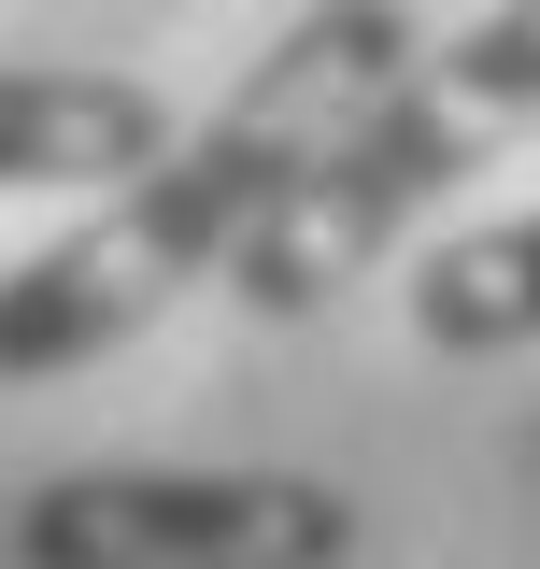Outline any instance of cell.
Returning <instances> with one entry per match:
<instances>
[{"mask_svg":"<svg viewBox=\"0 0 540 569\" xmlns=\"http://www.w3.org/2000/svg\"><path fill=\"white\" fill-rule=\"evenodd\" d=\"M412 58H427V14H412V0H299L200 129H171L157 171L100 186L58 242H29V257L0 271V385L100 370V356L142 342L186 284H228L242 242L284 213V186H299Z\"/></svg>","mask_w":540,"mask_h":569,"instance_id":"1","label":"cell"},{"mask_svg":"<svg viewBox=\"0 0 540 569\" xmlns=\"http://www.w3.org/2000/svg\"><path fill=\"white\" fill-rule=\"evenodd\" d=\"M512 142H540V0H483L470 29H427V58L284 186V213L242 242L228 299L270 313V328L284 313H328L370 257H399L412 213H441Z\"/></svg>","mask_w":540,"mask_h":569,"instance_id":"2","label":"cell"},{"mask_svg":"<svg viewBox=\"0 0 540 569\" xmlns=\"http://www.w3.org/2000/svg\"><path fill=\"white\" fill-rule=\"evenodd\" d=\"M370 512L328 470H58L14 498V569H356Z\"/></svg>","mask_w":540,"mask_h":569,"instance_id":"3","label":"cell"},{"mask_svg":"<svg viewBox=\"0 0 540 569\" xmlns=\"http://www.w3.org/2000/svg\"><path fill=\"white\" fill-rule=\"evenodd\" d=\"M171 157V100L142 71H71V58H0V186H129Z\"/></svg>","mask_w":540,"mask_h":569,"instance_id":"4","label":"cell"},{"mask_svg":"<svg viewBox=\"0 0 540 569\" xmlns=\"http://www.w3.org/2000/svg\"><path fill=\"white\" fill-rule=\"evenodd\" d=\"M412 342L427 356H527L540 342V200L412 257Z\"/></svg>","mask_w":540,"mask_h":569,"instance_id":"5","label":"cell"}]
</instances>
